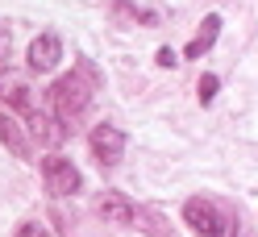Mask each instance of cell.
Instances as JSON below:
<instances>
[{
    "instance_id": "1",
    "label": "cell",
    "mask_w": 258,
    "mask_h": 237,
    "mask_svg": "<svg viewBox=\"0 0 258 237\" xmlns=\"http://www.w3.org/2000/svg\"><path fill=\"white\" fill-rule=\"evenodd\" d=\"M92 88H96V71H92V62H79V71L71 75H62L58 84L50 88V108H54V121L67 129V125H75L79 117L88 113V104H92Z\"/></svg>"
},
{
    "instance_id": "2",
    "label": "cell",
    "mask_w": 258,
    "mask_h": 237,
    "mask_svg": "<svg viewBox=\"0 0 258 237\" xmlns=\"http://www.w3.org/2000/svg\"><path fill=\"white\" fill-rule=\"evenodd\" d=\"M183 220H187L196 233H204V237H237L233 220H229V216H221V212H217V204H213V200H204V196H191V200L183 204Z\"/></svg>"
},
{
    "instance_id": "3",
    "label": "cell",
    "mask_w": 258,
    "mask_h": 237,
    "mask_svg": "<svg viewBox=\"0 0 258 237\" xmlns=\"http://www.w3.org/2000/svg\"><path fill=\"white\" fill-rule=\"evenodd\" d=\"M42 179H46V192L50 196H75L84 187V175L75 171V163L71 158H58V154L42 158Z\"/></svg>"
},
{
    "instance_id": "4",
    "label": "cell",
    "mask_w": 258,
    "mask_h": 237,
    "mask_svg": "<svg viewBox=\"0 0 258 237\" xmlns=\"http://www.w3.org/2000/svg\"><path fill=\"white\" fill-rule=\"evenodd\" d=\"M88 146H92V154L100 158V167H117L121 163V154H125V133L117 129V125H96L92 129V137H88Z\"/></svg>"
},
{
    "instance_id": "5",
    "label": "cell",
    "mask_w": 258,
    "mask_h": 237,
    "mask_svg": "<svg viewBox=\"0 0 258 237\" xmlns=\"http://www.w3.org/2000/svg\"><path fill=\"white\" fill-rule=\"evenodd\" d=\"M58 58H62V42L54 34H38L34 42H29V71L46 75V71L58 67Z\"/></svg>"
},
{
    "instance_id": "6",
    "label": "cell",
    "mask_w": 258,
    "mask_h": 237,
    "mask_svg": "<svg viewBox=\"0 0 258 237\" xmlns=\"http://www.w3.org/2000/svg\"><path fill=\"white\" fill-rule=\"evenodd\" d=\"M96 212L104 216V225H134V220H138V208L121 192H104L100 200H96Z\"/></svg>"
},
{
    "instance_id": "7",
    "label": "cell",
    "mask_w": 258,
    "mask_h": 237,
    "mask_svg": "<svg viewBox=\"0 0 258 237\" xmlns=\"http://www.w3.org/2000/svg\"><path fill=\"white\" fill-rule=\"evenodd\" d=\"M0 141L17 154V158H29L34 154V141H29V129L13 117V113H0Z\"/></svg>"
},
{
    "instance_id": "8",
    "label": "cell",
    "mask_w": 258,
    "mask_h": 237,
    "mask_svg": "<svg viewBox=\"0 0 258 237\" xmlns=\"http://www.w3.org/2000/svg\"><path fill=\"white\" fill-rule=\"evenodd\" d=\"M0 96H5L13 108H17V113H25V117H34L38 108H34V96H29V84L21 75H13V71H5L0 75Z\"/></svg>"
},
{
    "instance_id": "9",
    "label": "cell",
    "mask_w": 258,
    "mask_h": 237,
    "mask_svg": "<svg viewBox=\"0 0 258 237\" xmlns=\"http://www.w3.org/2000/svg\"><path fill=\"white\" fill-rule=\"evenodd\" d=\"M25 129H29V141H42V146H50V150L67 137V129H62L50 113H34V117L25 121Z\"/></svg>"
},
{
    "instance_id": "10",
    "label": "cell",
    "mask_w": 258,
    "mask_h": 237,
    "mask_svg": "<svg viewBox=\"0 0 258 237\" xmlns=\"http://www.w3.org/2000/svg\"><path fill=\"white\" fill-rule=\"evenodd\" d=\"M217 34H221V17H217V13H208V17H204V25H200V34L187 42V50H183V54H187V58H200L208 46L217 42Z\"/></svg>"
},
{
    "instance_id": "11",
    "label": "cell",
    "mask_w": 258,
    "mask_h": 237,
    "mask_svg": "<svg viewBox=\"0 0 258 237\" xmlns=\"http://www.w3.org/2000/svg\"><path fill=\"white\" fill-rule=\"evenodd\" d=\"M112 17L117 21H154V13H142L138 5H129V0H117V5H112Z\"/></svg>"
},
{
    "instance_id": "12",
    "label": "cell",
    "mask_w": 258,
    "mask_h": 237,
    "mask_svg": "<svg viewBox=\"0 0 258 237\" xmlns=\"http://www.w3.org/2000/svg\"><path fill=\"white\" fill-rule=\"evenodd\" d=\"M196 96H200V104H213V100H217V75H204V79H200Z\"/></svg>"
},
{
    "instance_id": "13",
    "label": "cell",
    "mask_w": 258,
    "mask_h": 237,
    "mask_svg": "<svg viewBox=\"0 0 258 237\" xmlns=\"http://www.w3.org/2000/svg\"><path fill=\"white\" fill-rule=\"evenodd\" d=\"M17 237H46V229H42V225H34V220H25V225L17 229Z\"/></svg>"
},
{
    "instance_id": "14",
    "label": "cell",
    "mask_w": 258,
    "mask_h": 237,
    "mask_svg": "<svg viewBox=\"0 0 258 237\" xmlns=\"http://www.w3.org/2000/svg\"><path fill=\"white\" fill-rule=\"evenodd\" d=\"M171 62H179V54H175L171 46H163V50H158V67H171Z\"/></svg>"
},
{
    "instance_id": "15",
    "label": "cell",
    "mask_w": 258,
    "mask_h": 237,
    "mask_svg": "<svg viewBox=\"0 0 258 237\" xmlns=\"http://www.w3.org/2000/svg\"><path fill=\"white\" fill-rule=\"evenodd\" d=\"M0 50H9V38H5V34H0Z\"/></svg>"
}]
</instances>
